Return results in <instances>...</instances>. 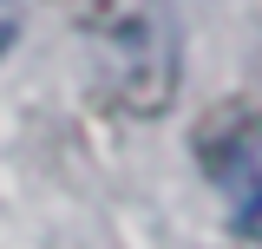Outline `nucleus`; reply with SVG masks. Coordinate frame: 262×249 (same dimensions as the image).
<instances>
[{
	"mask_svg": "<svg viewBox=\"0 0 262 249\" xmlns=\"http://www.w3.org/2000/svg\"><path fill=\"white\" fill-rule=\"evenodd\" d=\"M13 39H20V0H0V59L13 53Z\"/></svg>",
	"mask_w": 262,
	"mask_h": 249,
	"instance_id": "3",
	"label": "nucleus"
},
{
	"mask_svg": "<svg viewBox=\"0 0 262 249\" xmlns=\"http://www.w3.org/2000/svg\"><path fill=\"white\" fill-rule=\"evenodd\" d=\"M196 171L216 184L236 236H262V105L256 98H223L210 105L190 131Z\"/></svg>",
	"mask_w": 262,
	"mask_h": 249,
	"instance_id": "2",
	"label": "nucleus"
},
{
	"mask_svg": "<svg viewBox=\"0 0 262 249\" xmlns=\"http://www.w3.org/2000/svg\"><path fill=\"white\" fill-rule=\"evenodd\" d=\"M98 86L131 118H158L177 92V27L164 0H112L98 13Z\"/></svg>",
	"mask_w": 262,
	"mask_h": 249,
	"instance_id": "1",
	"label": "nucleus"
}]
</instances>
